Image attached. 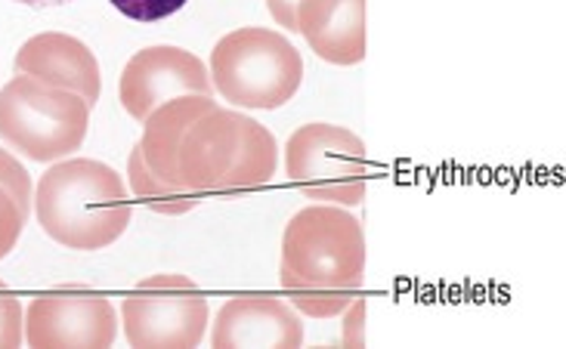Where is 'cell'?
Instances as JSON below:
<instances>
[{"label": "cell", "mask_w": 566, "mask_h": 349, "mask_svg": "<svg viewBox=\"0 0 566 349\" xmlns=\"http://www.w3.org/2000/svg\"><path fill=\"white\" fill-rule=\"evenodd\" d=\"M13 3H22L29 10H56V7H69L75 0H13Z\"/></svg>", "instance_id": "cell-22"}, {"label": "cell", "mask_w": 566, "mask_h": 349, "mask_svg": "<svg viewBox=\"0 0 566 349\" xmlns=\"http://www.w3.org/2000/svg\"><path fill=\"white\" fill-rule=\"evenodd\" d=\"M115 337V306L87 285L46 290L25 309V343L34 349H106Z\"/></svg>", "instance_id": "cell-8"}, {"label": "cell", "mask_w": 566, "mask_h": 349, "mask_svg": "<svg viewBox=\"0 0 566 349\" xmlns=\"http://www.w3.org/2000/svg\"><path fill=\"white\" fill-rule=\"evenodd\" d=\"M350 304L353 297H301V294H291V306L297 313L310 316V319H332V316H340Z\"/></svg>", "instance_id": "cell-19"}, {"label": "cell", "mask_w": 566, "mask_h": 349, "mask_svg": "<svg viewBox=\"0 0 566 349\" xmlns=\"http://www.w3.org/2000/svg\"><path fill=\"white\" fill-rule=\"evenodd\" d=\"M91 106L77 93L15 75L0 91V139L31 161L53 165L81 149Z\"/></svg>", "instance_id": "cell-5"}, {"label": "cell", "mask_w": 566, "mask_h": 349, "mask_svg": "<svg viewBox=\"0 0 566 349\" xmlns=\"http://www.w3.org/2000/svg\"><path fill=\"white\" fill-rule=\"evenodd\" d=\"M211 84L239 108L273 112L304 84V60L285 34L248 25L223 34L211 50Z\"/></svg>", "instance_id": "cell-4"}, {"label": "cell", "mask_w": 566, "mask_h": 349, "mask_svg": "<svg viewBox=\"0 0 566 349\" xmlns=\"http://www.w3.org/2000/svg\"><path fill=\"white\" fill-rule=\"evenodd\" d=\"M25 340V309L7 282H0V349H13Z\"/></svg>", "instance_id": "cell-16"}, {"label": "cell", "mask_w": 566, "mask_h": 349, "mask_svg": "<svg viewBox=\"0 0 566 349\" xmlns=\"http://www.w3.org/2000/svg\"><path fill=\"white\" fill-rule=\"evenodd\" d=\"M297 3L301 0H266V10L282 29L297 31Z\"/></svg>", "instance_id": "cell-21"}, {"label": "cell", "mask_w": 566, "mask_h": 349, "mask_svg": "<svg viewBox=\"0 0 566 349\" xmlns=\"http://www.w3.org/2000/svg\"><path fill=\"white\" fill-rule=\"evenodd\" d=\"M127 180H130V189L134 195L153 208V211L165 213V216H184L189 213L196 204H199V195L186 192V189H177V186H168L155 177L149 165L143 161V152H139V142L134 146V152L127 158Z\"/></svg>", "instance_id": "cell-14"}, {"label": "cell", "mask_w": 566, "mask_h": 349, "mask_svg": "<svg viewBox=\"0 0 566 349\" xmlns=\"http://www.w3.org/2000/svg\"><path fill=\"white\" fill-rule=\"evenodd\" d=\"M0 186H7V189L19 198V204L31 213V198L34 195H31L29 170L22 168L7 149H0Z\"/></svg>", "instance_id": "cell-18"}, {"label": "cell", "mask_w": 566, "mask_h": 349, "mask_svg": "<svg viewBox=\"0 0 566 349\" xmlns=\"http://www.w3.org/2000/svg\"><path fill=\"white\" fill-rule=\"evenodd\" d=\"M13 65L15 75H29L46 87L77 93L81 99H87L91 108L99 103L103 93L99 62L91 46L77 41L75 34H62V31L34 34L15 50Z\"/></svg>", "instance_id": "cell-10"}, {"label": "cell", "mask_w": 566, "mask_h": 349, "mask_svg": "<svg viewBox=\"0 0 566 349\" xmlns=\"http://www.w3.org/2000/svg\"><path fill=\"white\" fill-rule=\"evenodd\" d=\"M34 213L46 235L69 251H103L134 220L122 173L93 158L53 161L34 189Z\"/></svg>", "instance_id": "cell-1"}, {"label": "cell", "mask_w": 566, "mask_h": 349, "mask_svg": "<svg viewBox=\"0 0 566 349\" xmlns=\"http://www.w3.org/2000/svg\"><path fill=\"white\" fill-rule=\"evenodd\" d=\"M214 106V96H177V99L155 108L153 115L143 121L139 152H143V161L149 165V170L158 180L184 189L180 168H177L180 142H184V134L189 130V124L199 121L201 115L211 112Z\"/></svg>", "instance_id": "cell-13"}, {"label": "cell", "mask_w": 566, "mask_h": 349, "mask_svg": "<svg viewBox=\"0 0 566 349\" xmlns=\"http://www.w3.org/2000/svg\"><path fill=\"white\" fill-rule=\"evenodd\" d=\"M279 282L301 297H353L366 282V232L340 204H310L282 235Z\"/></svg>", "instance_id": "cell-3"}, {"label": "cell", "mask_w": 566, "mask_h": 349, "mask_svg": "<svg viewBox=\"0 0 566 349\" xmlns=\"http://www.w3.org/2000/svg\"><path fill=\"white\" fill-rule=\"evenodd\" d=\"M211 343L217 349H294L304 343V321L294 306L279 297H232L217 313Z\"/></svg>", "instance_id": "cell-11"}, {"label": "cell", "mask_w": 566, "mask_h": 349, "mask_svg": "<svg viewBox=\"0 0 566 349\" xmlns=\"http://www.w3.org/2000/svg\"><path fill=\"white\" fill-rule=\"evenodd\" d=\"M112 7L134 22H161V19L180 13L186 0H112Z\"/></svg>", "instance_id": "cell-17"}, {"label": "cell", "mask_w": 566, "mask_h": 349, "mask_svg": "<svg viewBox=\"0 0 566 349\" xmlns=\"http://www.w3.org/2000/svg\"><path fill=\"white\" fill-rule=\"evenodd\" d=\"M192 195H242L263 189L279 168L276 137L251 115L214 106L189 124L177 155Z\"/></svg>", "instance_id": "cell-2"}, {"label": "cell", "mask_w": 566, "mask_h": 349, "mask_svg": "<svg viewBox=\"0 0 566 349\" xmlns=\"http://www.w3.org/2000/svg\"><path fill=\"white\" fill-rule=\"evenodd\" d=\"M124 337L139 349L199 347L208 331V297L186 275L143 278L122 304Z\"/></svg>", "instance_id": "cell-7"}, {"label": "cell", "mask_w": 566, "mask_h": 349, "mask_svg": "<svg viewBox=\"0 0 566 349\" xmlns=\"http://www.w3.org/2000/svg\"><path fill=\"white\" fill-rule=\"evenodd\" d=\"M177 96H214L211 72L184 46H146L130 56L118 77V99L139 124Z\"/></svg>", "instance_id": "cell-9"}, {"label": "cell", "mask_w": 566, "mask_h": 349, "mask_svg": "<svg viewBox=\"0 0 566 349\" xmlns=\"http://www.w3.org/2000/svg\"><path fill=\"white\" fill-rule=\"evenodd\" d=\"M285 173L301 195L319 204L359 208L366 201V146L347 127L325 121L297 127L285 146Z\"/></svg>", "instance_id": "cell-6"}, {"label": "cell", "mask_w": 566, "mask_h": 349, "mask_svg": "<svg viewBox=\"0 0 566 349\" xmlns=\"http://www.w3.org/2000/svg\"><path fill=\"white\" fill-rule=\"evenodd\" d=\"M25 223H29V211L19 204V198L7 186H0V260L13 254Z\"/></svg>", "instance_id": "cell-15"}, {"label": "cell", "mask_w": 566, "mask_h": 349, "mask_svg": "<svg viewBox=\"0 0 566 349\" xmlns=\"http://www.w3.org/2000/svg\"><path fill=\"white\" fill-rule=\"evenodd\" d=\"M297 31L319 60L356 65L366 60V0H301Z\"/></svg>", "instance_id": "cell-12"}, {"label": "cell", "mask_w": 566, "mask_h": 349, "mask_svg": "<svg viewBox=\"0 0 566 349\" xmlns=\"http://www.w3.org/2000/svg\"><path fill=\"white\" fill-rule=\"evenodd\" d=\"M344 313H347V319H344V343L347 347H363L366 343V304L353 297V304Z\"/></svg>", "instance_id": "cell-20"}]
</instances>
